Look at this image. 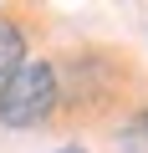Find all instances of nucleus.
Segmentation results:
<instances>
[{
  "mask_svg": "<svg viewBox=\"0 0 148 153\" xmlns=\"http://www.w3.org/2000/svg\"><path fill=\"white\" fill-rule=\"evenodd\" d=\"M56 112V71L51 61H21L5 82H0V123L5 128H41Z\"/></svg>",
  "mask_w": 148,
  "mask_h": 153,
  "instance_id": "1",
  "label": "nucleus"
},
{
  "mask_svg": "<svg viewBox=\"0 0 148 153\" xmlns=\"http://www.w3.org/2000/svg\"><path fill=\"white\" fill-rule=\"evenodd\" d=\"M21 61H26V36H21V26H16V21L0 16V82H5Z\"/></svg>",
  "mask_w": 148,
  "mask_h": 153,
  "instance_id": "2",
  "label": "nucleus"
},
{
  "mask_svg": "<svg viewBox=\"0 0 148 153\" xmlns=\"http://www.w3.org/2000/svg\"><path fill=\"white\" fill-rule=\"evenodd\" d=\"M118 153H148V107L118 128Z\"/></svg>",
  "mask_w": 148,
  "mask_h": 153,
  "instance_id": "3",
  "label": "nucleus"
}]
</instances>
